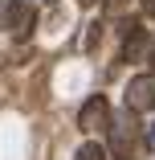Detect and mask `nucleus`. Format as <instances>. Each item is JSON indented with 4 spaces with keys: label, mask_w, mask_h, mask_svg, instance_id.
<instances>
[{
    "label": "nucleus",
    "mask_w": 155,
    "mask_h": 160,
    "mask_svg": "<svg viewBox=\"0 0 155 160\" xmlns=\"http://www.w3.org/2000/svg\"><path fill=\"white\" fill-rule=\"evenodd\" d=\"M110 103H106V94H90V99L82 103V111H78V127L86 136H94V132H106L110 127Z\"/></svg>",
    "instance_id": "f257e3e1"
},
{
    "label": "nucleus",
    "mask_w": 155,
    "mask_h": 160,
    "mask_svg": "<svg viewBox=\"0 0 155 160\" xmlns=\"http://www.w3.org/2000/svg\"><path fill=\"white\" fill-rule=\"evenodd\" d=\"M106 132H110V152H114L118 160H131V148H135V111L122 107V115L110 119Z\"/></svg>",
    "instance_id": "f03ea898"
},
{
    "label": "nucleus",
    "mask_w": 155,
    "mask_h": 160,
    "mask_svg": "<svg viewBox=\"0 0 155 160\" xmlns=\"http://www.w3.org/2000/svg\"><path fill=\"white\" fill-rule=\"evenodd\" d=\"M155 53V41L147 37V29L139 21H127V41H122V58L127 62H151Z\"/></svg>",
    "instance_id": "7ed1b4c3"
},
{
    "label": "nucleus",
    "mask_w": 155,
    "mask_h": 160,
    "mask_svg": "<svg viewBox=\"0 0 155 160\" xmlns=\"http://www.w3.org/2000/svg\"><path fill=\"white\" fill-rule=\"evenodd\" d=\"M127 111H135V115L155 111V74L131 78V86H127Z\"/></svg>",
    "instance_id": "20e7f679"
},
{
    "label": "nucleus",
    "mask_w": 155,
    "mask_h": 160,
    "mask_svg": "<svg viewBox=\"0 0 155 160\" xmlns=\"http://www.w3.org/2000/svg\"><path fill=\"white\" fill-rule=\"evenodd\" d=\"M106 156H110V152H106L98 140H86V144L78 148V156H74V160H106Z\"/></svg>",
    "instance_id": "39448f33"
},
{
    "label": "nucleus",
    "mask_w": 155,
    "mask_h": 160,
    "mask_svg": "<svg viewBox=\"0 0 155 160\" xmlns=\"http://www.w3.org/2000/svg\"><path fill=\"white\" fill-rule=\"evenodd\" d=\"M21 12V0H0V29H12Z\"/></svg>",
    "instance_id": "423d86ee"
},
{
    "label": "nucleus",
    "mask_w": 155,
    "mask_h": 160,
    "mask_svg": "<svg viewBox=\"0 0 155 160\" xmlns=\"http://www.w3.org/2000/svg\"><path fill=\"white\" fill-rule=\"evenodd\" d=\"M131 4H135V0H106V4H102V12L114 21V17H127V12H131Z\"/></svg>",
    "instance_id": "0eeeda50"
},
{
    "label": "nucleus",
    "mask_w": 155,
    "mask_h": 160,
    "mask_svg": "<svg viewBox=\"0 0 155 160\" xmlns=\"http://www.w3.org/2000/svg\"><path fill=\"white\" fill-rule=\"evenodd\" d=\"M147 148H155V123H151V132H147Z\"/></svg>",
    "instance_id": "6e6552de"
},
{
    "label": "nucleus",
    "mask_w": 155,
    "mask_h": 160,
    "mask_svg": "<svg viewBox=\"0 0 155 160\" xmlns=\"http://www.w3.org/2000/svg\"><path fill=\"white\" fill-rule=\"evenodd\" d=\"M151 74H155V53H151Z\"/></svg>",
    "instance_id": "1a4fd4ad"
},
{
    "label": "nucleus",
    "mask_w": 155,
    "mask_h": 160,
    "mask_svg": "<svg viewBox=\"0 0 155 160\" xmlns=\"http://www.w3.org/2000/svg\"><path fill=\"white\" fill-rule=\"evenodd\" d=\"M82 4H94V0H82Z\"/></svg>",
    "instance_id": "9d476101"
}]
</instances>
